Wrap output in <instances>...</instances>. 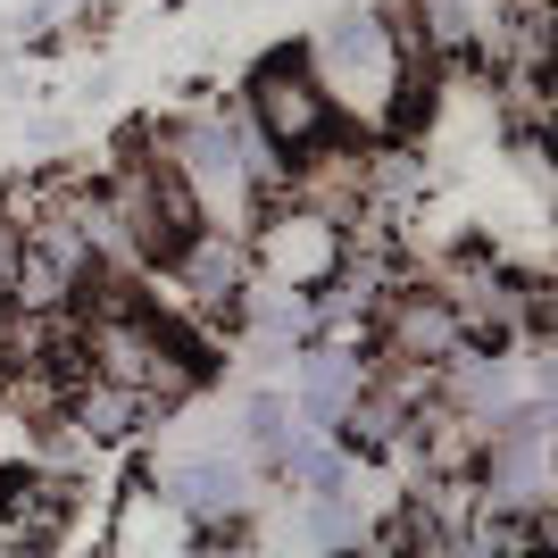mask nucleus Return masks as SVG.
Segmentation results:
<instances>
[{"label":"nucleus","mask_w":558,"mask_h":558,"mask_svg":"<svg viewBox=\"0 0 558 558\" xmlns=\"http://www.w3.org/2000/svg\"><path fill=\"white\" fill-rule=\"evenodd\" d=\"M484 17H492V0H392L400 43L417 50V59H434V68H450V59H475V43H484Z\"/></svg>","instance_id":"6e6552de"},{"label":"nucleus","mask_w":558,"mask_h":558,"mask_svg":"<svg viewBox=\"0 0 558 558\" xmlns=\"http://www.w3.org/2000/svg\"><path fill=\"white\" fill-rule=\"evenodd\" d=\"M550 292H558V267H550Z\"/></svg>","instance_id":"ddd939ff"},{"label":"nucleus","mask_w":558,"mask_h":558,"mask_svg":"<svg viewBox=\"0 0 558 558\" xmlns=\"http://www.w3.org/2000/svg\"><path fill=\"white\" fill-rule=\"evenodd\" d=\"M43 9H59V0H43Z\"/></svg>","instance_id":"4468645a"},{"label":"nucleus","mask_w":558,"mask_h":558,"mask_svg":"<svg viewBox=\"0 0 558 558\" xmlns=\"http://www.w3.org/2000/svg\"><path fill=\"white\" fill-rule=\"evenodd\" d=\"M308 59L326 75L342 125H359V134H409L434 109V75H442L434 59H417L400 43L392 9H333L308 34Z\"/></svg>","instance_id":"f257e3e1"},{"label":"nucleus","mask_w":558,"mask_h":558,"mask_svg":"<svg viewBox=\"0 0 558 558\" xmlns=\"http://www.w3.org/2000/svg\"><path fill=\"white\" fill-rule=\"evenodd\" d=\"M292 534L317 542V550H350V542H367L359 492H301V517H292Z\"/></svg>","instance_id":"9d476101"},{"label":"nucleus","mask_w":558,"mask_h":558,"mask_svg":"<svg viewBox=\"0 0 558 558\" xmlns=\"http://www.w3.org/2000/svg\"><path fill=\"white\" fill-rule=\"evenodd\" d=\"M283 192H292V201H308V209H326L333 226H359V209H367V142H359V125H350V134L333 125L326 142L292 150Z\"/></svg>","instance_id":"423d86ee"},{"label":"nucleus","mask_w":558,"mask_h":558,"mask_svg":"<svg viewBox=\"0 0 558 558\" xmlns=\"http://www.w3.org/2000/svg\"><path fill=\"white\" fill-rule=\"evenodd\" d=\"M550 525H558V509H550Z\"/></svg>","instance_id":"2eb2a0df"},{"label":"nucleus","mask_w":558,"mask_h":558,"mask_svg":"<svg viewBox=\"0 0 558 558\" xmlns=\"http://www.w3.org/2000/svg\"><path fill=\"white\" fill-rule=\"evenodd\" d=\"M342 258H350V226H333L326 209H308L292 192H276L251 217V267L292 283V292H317L326 276H342Z\"/></svg>","instance_id":"7ed1b4c3"},{"label":"nucleus","mask_w":558,"mask_h":558,"mask_svg":"<svg viewBox=\"0 0 558 558\" xmlns=\"http://www.w3.org/2000/svg\"><path fill=\"white\" fill-rule=\"evenodd\" d=\"M242 117L276 142L283 159L308 150V142H326L333 125H342V109H333V93H326V75H317V59H308V43L301 50H267V59L242 75Z\"/></svg>","instance_id":"f03ea898"},{"label":"nucleus","mask_w":558,"mask_h":558,"mask_svg":"<svg viewBox=\"0 0 558 558\" xmlns=\"http://www.w3.org/2000/svg\"><path fill=\"white\" fill-rule=\"evenodd\" d=\"M550 34H558V0H550Z\"/></svg>","instance_id":"f8f14e48"},{"label":"nucleus","mask_w":558,"mask_h":558,"mask_svg":"<svg viewBox=\"0 0 558 558\" xmlns=\"http://www.w3.org/2000/svg\"><path fill=\"white\" fill-rule=\"evenodd\" d=\"M167 292H175V308H192L201 326H233V308H242V292H251V233H233V226H201L184 242V251L159 267Z\"/></svg>","instance_id":"20e7f679"},{"label":"nucleus","mask_w":558,"mask_h":558,"mask_svg":"<svg viewBox=\"0 0 558 558\" xmlns=\"http://www.w3.org/2000/svg\"><path fill=\"white\" fill-rule=\"evenodd\" d=\"M466 350V317L450 308V292H434L425 276L392 283V301L375 308L367 359H417V367H450Z\"/></svg>","instance_id":"39448f33"},{"label":"nucleus","mask_w":558,"mask_h":558,"mask_svg":"<svg viewBox=\"0 0 558 558\" xmlns=\"http://www.w3.org/2000/svg\"><path fill=\"white\" fill-rule=\"evenodd\" d=\"M292 442H301V409H292V392H251V400H242V459H251L258 475H276Z\"/></svg>","instance_id":"1a4fd4ad"},{"label":"nucleus","mask_w":558,"mask_h":558,"mask_svg":"<svg viewBox=\"0 0 558 558\" xmlns=\"http://www.w3.org/2000/svg\"><path fill=\"white\" fill-rule=\"evenodd\" d=\"M367 367L375 359H359V342H333V333H317V342L292 350V409H301V425H342L350 400L367 392Z\"/></svg>","instance_id":"0eeeda50"},{"label":"nucleus","mask_w":558,"mask_h":558,"mask_svg":"<svg viewBox=\"0 0 558 558\" xmlns=\"http://www.w3.org/2000/svg\"><path fill=\"white\" fill-rule=\"evenodd\" d=\"M17 258H25V217H17V209H0V301H9V276H17Z\"/></svg>","instance_id":"9b49d317"}]
</instances>
